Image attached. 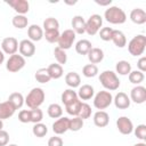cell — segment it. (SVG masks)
Masks as SVG:
<instances>
[{
    "instance_id": "cell-1",
    "label": "cell",
    "mask_w": 146,
    "mask_h": 146,
    "mask_svg": "<svg viewBox=\"0 0 146 146\" xmlns=\"http://www.w3.org/2000/svg\"><path fill=\"white\" fill-rule=\"evenodd\" d=\"M99 82L107 91H114L117 90L120 87V80L115 72L106 70L100 73L99 75Z\"/></svg>"
},
{
    "instance_id": "cell-2",
    "label": "cell",
    "mask_w": 146,
    "mask_h": 146,
    "mask_svg": "<svg viewBox=\"0 0 146 146\" xmlns=\"http://www.w3.org/2000/svg\"><path fill=\"white\" fill-rule=\"evenodd\" d=\"M44 98H46V94H44L43 89L39 88V87H35L25 97V104L31 110L32 108H38L43 104Z\"/></svg>"
},
{
    "instance_id": "cell-3",
    "label": "cell",
    "mask_w": 146,
    "mask_h": 146,
    "mask_svg": "<svg viewBox=\"0 0 146 146\" xmlns=\"http://www.w3.org/2000/svg\"><path fill=\"white\" fill-rule=\"evenodd\" d=\"M104 18L111 24H123L127 21V15L123 9L116 6L108 7L104 13Z\"/></svg>"
},
{
    "instance_id": "cell-4",
    "label": "cell",
    "mask_w": 146,
    "mask_h": 146,
    "mask_svg": "<svg viewBox=\"0 0 146 146\" xmlns=\"http://www.w3.org/2000/svg\"><path fill=\"white\" fill-rule=\"evenodd\" d=\"M146 47V36L144 34H137L128 43V50L132 56H140L144 54Z\"/></svg>"
},
{
    "instance_id": "cell-5",
    "label": "cell",
    "mask_w": 146,
    "mask_h": 146,
    "mask_svg": "<svg viewBox=\"0 0 146 146\" xmlns=\"http://www.w3.org/2000/svg\"><path fill=\"white\" fill-rule=\"evenodd\" d=\"M112 103H113V96L107 90H102L97 92L96 96L94 97V106L99 111L107 108Z\"/></svg>"
},
{
    "instance_id": "cell-6",
    "label": "cell",
    "mask_w": 146,
    "mask_h": 146,
    "mask_svg": "<svg viewBox=\"0 0 146 146\" xmlns=\"http://www.w3.org/2000/svg\"><path fill=\"white\" fill-rule=\"evenodd\" d=\"M75 38H76V34L74 33V31L72 29H67L60 33L59 39L57 41V43H58L57 47H59L63 50H67L73 46Z\"/></svg>"
},
{
    "instance_id": "cell-7",
    "label": "cell",
    "mask_w": 146,
    "mask_h": 146,
    "mask_svg": "<svg viewBox=\"0 0 146 146\" xmlns=\"http://www.w3.org/2000/svg\"><path fill=\"white\" fill-rule=\"evenodd\" d=\"M25 64H26L25 58H24L22 55L15 54V55L9 56V58L7 59L6 68H7V71H9L10 73H16V72L21 71V70L25 66Z\"/></svg>"
},
{
    "instance_id": "cell-8",
    "label": "cell",
    "mask_w": 146,
    "mask_h": 146,
    "mask_svg": "<svg viewBox=\"0 0 146 146\" xmlns=\"http://www.w3.org/2000/svg\"><path fill=\"white\" fill-rule=\"evenodd\" d=\"M102 25H103V17L98 14H94L88 18V21H86V32L89 35H95L99 32Z\"/></svg>"
},
{
    "instance_id": "cell-9",
    "label": "cell",
    "mask_w": 146,
    "mask_h": 146,
    "mask_svg": "<svg viewBox=\"0 0 146 146\" xmlns=\"http://www.w3.org/2000/svg\"><path fill=\"white\" fill-rule=\"evenodd\" d=\"M1 50L7 55H15L18 50V41L14 36H7L1 42Z\"/></svg>"
},
{
    "instance_id": "cell-10",
    "label": "cell",
    "mask_w": 146,
    "mask_h": 146,
    "mask_svg": "<svg viewBox=\"0 0 146 146\" xmlns=\"http://www.w3.org/2000/svg\"><path fill=\"white\" fill-rule=\"evenodd\" d=\"M18 50L19 55H22L24 58L25 57H32L35 54V44L29 39H24L18 43Z\"/></svg>"
},
{
    "instance_id": "cell-11",
    "label": "cell",
    "mask_w": 146,
    "mask_h": 146,
    "mask_svg": "<svg viewBox=\"0 0 146 146\" xmlns=\"http://www.w3.org/2000/svg\"><path fill=\"white\" fill-rule=\"evenodd\" d=\"M116 128L122 135H130L133 131V123L128 116H120L116 120Z\"/></svg>"
},
{
    "instance_id": "cell-12",
    "label": "cell",
    "mask_w": 146,
    "mask_h": 146,
    "mask_svg": "<svg viewBox=\"0 0 146 146\" xmlns=\"http://www.w3.org/2000/svg\"><path fill=\"white\" fill-rule=\"evenodd\" d=\"M130 100L136 104H143L146 102V88L144 86H136L130 91Z\"/></svg>"
},
{
    "instance_id": "cell-13",
    "label": "cell",
    "mask_w": 146,
    "mask_h": 146,
    "mask_svg": "<svg viewBox=\"0 0 146 146\" xmlns=\"http://www.w3.org/2000/svg\"><path fill=\"white\" fill-rule=\"evenodd\" d=\"M7 3L17 13V15H25L30 10V3L26 0H9Z\"/></svg>"
},
{
    "instance_id": "cell-14",
    "label": "cell",
    "mask_w": 146,
    "mask_h": 146,
    "mask_svg": "<svg viewBox=\"0 0 146 146\" xmlns=\"http://www.w3.org/2000/svg\"><path fill=\"white\" fill-rule=\"evenodd\" d=\"M70 119L66 116H60L52 123V131L56 135H63L68 130Z\"/></svg>"
},
{
    "instance_id": "cell-15",
    "label": "cell",
    "mask_w": 146,
    "mask_h": 146,
    "mask_svg": "<svg viewBox=\"0 0 146 146\" xmlns=\"http://www.w3.org/2000/svg\"><path fill=\"white\" fill-rule=\"evenodd\" d=\"M113 103L115 105L116 108L119 110H127L130 106V98L128 97V95L125 92H117L115 95V97L113 98Z\"/></svg>"
},
{
    "instance_id": "cell-16",
    "label": "cell",
    "mask_w": 146,
    "mask_h": 146,
    "mask_svg": "<svg viewBox=\"0 0 146 146\" xmlns=\"http://www.w3.org/2000/svg\"><path fill=\"white\" fill-rule=\"evenodd\" d=\"M27 36H29V40H31L32 42L40 41L43 38V30H42V27H40L36 24L30 25L29 29H27Z\"/></svg>"
},
{
    "instance_id": "cell-17",
    "label": "cell",
    "mask_w": 146,
    "mask_h": 146,
    "mask_svg": "<svg viewBox=\"0 0 146 146\" xmlns=\"http://www.w3.org/2000/svg\"><path fill=\"white\" fill-rule=\"evenodd\" d=\"M72 30L74 31L75 34H83L86 32V21L82 16L75 15L72 18Z\"/></svg>"
},
{
    "instance_id": "cell-18",
    "label": "cell",
    "mask_w": 146,
    "mask_h": 146,
    "mask_svg": "<svg viewBox=\"0 0 146 146\" xmlns=\"http://www.w3.org/2000/svg\"><path fill=\"white\" fill-rule=\"evenodd\" d=\"M94 123L96 127L98 128H104L110 122V115L107 112L105 111H97L95 114H94Z\"/></svg>"
},
{
    "instance_id": "cell-19",
    "label": "cell",
    "mask_w": 146,
    "mask_h": 146,
    "mask_svg": "<svg viewBox=\"0 0 146 146\" xmlns=\"http://www.w3.org/2000/svg\"><path fill=\"white\" fill-rule=\"evenodd\" d=\"M130 19L137 25H143L146 23V13L141 8H135L130 13Z\"/></svg>"
},
{
    "instance_id": "cell-20",
    "label": "cell",
    "mask_w": 146,
    "mask_h": 146,
    "mask_svg": "<svg viewBox=\"0 0 146 146\" xmlns=\"http://www.w3.org/2000/svg\"><path fill=\"white\" fill-rule=\"evenodd\" d=\"M76 94L80 100H89L94 97L95 90H94V87L90 84H82L81 87H79V91Z\"/></svg>"
},
{
    "instance_id": "cell-21",
    "label": "cell",
    "mask_w": 146,
    "mask_h": 146,
    "mask_svg": "<svg viewBox=\"0 0 146 146\" xmlns=\"http://www.w3.org/2000/svg\"><path fill=\"white\" fill-rule=\"evenodd\" d=\"M15 112H16V108L8 100L0 103V120H6L11 117Z\"/></svg>"
},
{
    "instance_id": "cell-22",
    "label": "cell",
    "mask_w": 146,
    "mask_h": 146,
    "mask_svg": "<svg viewBox=\"0 0 146 146\" xmlns=\"http://www.w3.org/2000/svg\"><path fill=\"white\" fill-rule=\"evenodd\" d=\"M87 56H88V59H89V62H90V64H98V63H100L103 59H104V51H103V49H100V48H97V47H92L90 50H89V52L87 54Z\"/></svg>"
},
{
    "instance_id": "cell-23",
    "label": "cell",
    "mask_w": 146,
    "mask_h": 146,
    "mask_svg": "<svg viewBox=\"0 0 146 146\" xmlns=\"http://www.w3.org/2000/svg\"><path fill=\"white\" fill-rule=\"evenodd\" d=\"M111 41H113V43L117 48H123L127 44V38H125L124 33L120 30H113Z\"/></svg>"
},
{
    "instance_id": "cell-24",
    "label": "cell",
    "mask_w": 146,
    "mask_h": 146,
    "mask_svg": "<svg viewBox=\"0 0 146 146\" xmlns=\"http://www.w3.org/2000/svg\"><path fill=\"white\" fill-rule=\"evenodd\" d=\"M65 83H66L71 89L78 88V87H80L81 78H80V75H79L76 72H68V73L65 75Z\"/></svg>"
},
{
    "instance_id": "cell-25",
    "label": "cell",
    "mask_w": 146,
    "mask_h": 146,
    "mask_svg": "<svg viewBox=\"0 0 146 146\" xmlns=\"http://www.w3.org/2000/svg\"><path fill=\"white\" fill-rule=\"evenodd\" d=\"M91 48H92V44L87 39H81L75 43V51L79 55H87Z\"/></svg>"
},
{
    "instance_id": "cell-26",
    "label": "cell",
    "mask_w": 146,
    "mask_h": 146,
    "mask_svg": "<svg viewBox=\"0 0 146 146\" xmlns=\"http://www.w3.org/2000/svg\"><path fill=\"white\" fill-rule=\"evenodd\" d=\"M47 71H48V73H49L50 78H51V79H55V80L60 79V78L63 76V74H64L63 66L59 65V64H57V63H56V64H55V63L50 64V65L47 67Z\"/></svg>"
},
{
    "instance_id": "cell-27",
    "label": "cell",
    "mask_w": 146,
    "mask_h": 146,
    "mask_svg": "<svg viewBox=\"0 0 146 146\" xmlns=\"http://www.w3.org/2000/svg\"><path fill=\"white\" fill-rule=\"evenodd\" d=\"M8 102H9L16 110H18V108H21V107L24 105L25 99H24V97H23V95H22L21 92H13V94L9 95Z\"/></svg>"
},
{
    "instance_id": "cell-28",
    "label": "cell",
    "mask_w": 146,
    "mask_h": 146,
    "mask_svg": "<svg viewBox=\"0 0 146 146\" xmlns=\"http://www.w3.org/2000/svg\"><path fill=\"white\" fill-rule=\"evenodd\" d=\"M75 99H78V94H76V91H74L73 89H66V90H64L63 91V94H62V96H60V100H62V103L66 106V105H68V104H71L72 102H74Z\"/></svg>"
},
{
    "instance_id": "cell-29",
    "label": "cell",
    "mask_w": 146,
    "mask_h": 146,
    "mask_svg": "<svg viewBox=\"0 0 146 146\" xmlns=\"http://www.w3.org/2000/svg\"><path fill=\"white\" fill-rule=\"evenodd\" d=\"M81 105H82V100H80V99L78 98V99H75L74 102H72L71 104L66 105V106H65V111L67 112V114H70V115H72V116H79Z\"/></svg>"
},
{
    "instance_id": "cell-30",
    "label": "cell",
    "mask_w": 146,
    "mask_h": 146,
    "mask_svg": "<svg viewBox=\"0 0 146 146\" xmlns=\"http://www.w3.org/2000/svg\"><path fill=\"white\" fill-rule=\"evenodd\" d=\"M47 113L49 115V117L51 119H59L63 115V108L59 104L57 103H52L48 106L47 108Z\"/></svg>"
},
{
    "instance_id": "cell-31",
    "label": "cell",
    "mask_w": 146,
    "mask_h": 146,
    "mask_svg": "<svg viewBox=\"0 0 146 146\" xmlns=\"http://www.w3.org/2000/svg\"><path fill=\"white\" fill-rule=\"evenodd\" d=\"M115 71L120 75H128L131 72V64L128 60H119L115 65Z\"/></svg>"
},
{
    "instance_id": "cell-32",
    "label": "cell",
    "mask_w": 146,
    "mask_h": 146,
    "mask_svg": "<svg viewBox=\"0 0 146 146\" xmlns=\"http://www.w3.org/2000/svg\"><path fill=\"white\" fill-rule=\"evenodd\" d=\"M11 23H13L14 27L22 30V29H24V27L27 26V24H29V19H27V17H26L25 15H16V16L13 17Z\"/></svg>"
},
{
    "instance_id": "cell-33",
    "label": "cell",
    "mask_w": 146,
    "mask_h": 146,
    "mask_svg": "<svg viewBox=\"0 0 146 146\" xmlns=\"http://www.w3.org/2000/svg\"><path fill=\"white\" fill-rule=\"evenodd\" d=\"M34 78H35V80H36L39 83H47V82H49V81L51 80V78H50V75H49V73H48V71H47V68H39V70L35 72Z\"/></svg>"
},
{
    "instance_id": "cell-34",
    "label": "cell",
    "mask_w": 146,
    "mask_h": 146,
    "mask_svg": "<svg viewBox=\"0 0 146 146\" xmlns=\"http://www.w3.org/2000/svg\"><path fill=\"white\" fill-rule=\"evenodd\" d=\"M128 78H129V81H130L131 83L139 86V83H141V82L144 81L145 74H144L143 72L136 70V71H131V72L128 74Z\"/></svg>"
},
{
    "instance_id": "cell-35",
    "label": "cell",
    "mask_w": 146,
    "mask_h": 146,
    "mask_svg": "<svg viewBox=\"0 0 146 146\" xmlns=\"http://www.w3.org/2000/svg\"><path fill=\"white\" fill-rule=\"evenodd\" d=\"M47 132H48L47 125L43 124V123H41V122L35 123V124L33 125V128H32V133H33L35 137H38V138L44 137V136L47 135Z\"/></svg>"
},
{
    "instance_id": "cell-36",
    "label": "cell",
    "mask_w": 146,
    "mask_h": 146,
    "mask_svg": "<svg viewBox=\"0 0 146 146\" xmlns=\"http://www.w3.org/2000/svg\"><path fill=\"white\" fill-rule=\"evenodd\" d=\"M59 29V22L55 17H48L43 21V30L44 31H54Z\"/></svg>"
},
{
    "instance_id": "cell-37",
    "label": "cell",
    "mask_w": 146,
    "mask_h": 146,
    "mask_svg": "<svg viewBox=\"0 0 146 146\" xmlns=\"http://www.w3.org/2000/svg\"><path fill=\"white\" fill-rule=\"evenodd\" d=\"M82 74L86 78H94L98 74V67L95 64H87L82 68Z\"/></svg>"
},
{
    "instance_id": "cell-38",
    "label": "cell",
    "mask_w": 146,
    "mask_h": 146,
    "mask_svg": "<svg viewBox=\"0 0 146 146\" xmlns=\"http://www.w3.org/2000/svg\"><path fill=\"white\" fill-rule=\"evenodd\" d=\"M54 56H55V58L57 60V64H59V65L66 64V62H67V55H66L65 50L60 49L59 47H56L54 49Z\"/></svg>"
},
{
    "instance_id": "cell-39",
    "label": "cell",
    "mask_w": 146,
    "mask_h": 146,
    "mask_svg": "<svg viewBox=\"0 0 146 146\" xmlns=\"http://www.w3.org/2000/svg\"><path fill=\"white\" fill-rule=\"evenodd\" d=\"M83 127V120L79 116H74L73 119H70V124H68V130L71 131H79Z\"/></svg>"
},
{
    "instance_id": "cell-40",
    "label": "cell",
    "mask_w": 146,
    "mask_h": 146,
    "mask_svg": "<svg viewBox=\"0 0 146 146\" xmlns=\"http://www.w3.org/2000/svg\"><path fill=\"white\" fill-rule=\"evenodd\" d=\"M59 31L58 30H54V31H43V38L49 42V43H55L58 41L59 39Z\"/></svg>"
},
{
    "instance_id": "cell-41",
    "label": "cell",
    "mask_w": 146,
    "mask_h": 146,
    "mask_svg": "<svg viewBox=\"0 0 146 146\" xmlns=\"http://www.w3.org/2000/svg\"><path fill=\"white\" fill-rule=\"evenodd\" d=\"M30 115H31V122H33L34 124L41 122L43 119V112L40 110V107L30 110Z\"/></svg>"
},
{
    "instance_id": "cell-42",
    "label": "cell",
    "mask_w": 146,
    "mask_h": 146,
    "mask_svg": "<svg viewBox=\"0 0 146 146\" xmlns=\"http://www.w3.org/2000/svg\"><path fill=\"white\" fill-rule=\"evenodd\" d=\"M91 116V107L89 104L87 103H82L81 108H80V113H79V117H81L82 120L89 119Z\"/></svg>"
},
{
    "instance_id": "cell-43",
    "label": "cell",
    "mask_w": 146,
    "mask_h": 146,
    "mask_svg": "<svg viewBox=\"0 0 146 146\" xmlns=\"http://www.w3.org/2000/svg\"><path fill=\"white\" fill-rule=\"evenodd\" d=\"M133 132L138 139L140 140L146 139V125L145 124H138L136 128H133Z\"/></svg>"
},
{
    "instance_id": "cell-44",
    "label": "cell",
    "mask_w": 146,
    "mask_h": 146,
    "mask_svg": "<svg viewBox=\"0 0 146 146\" xmlns=\"http://www.w3.org/2000/svg\"><path fill=\"white\" fill-rule=\"evenodd\" d=\"M113 29L112 27H102L99 30V36L103 41H111Z\"/></svg>"
},
{
    "instance_id": "cell-45",
    "label": "cell",
    "mask_w": 146,
    "mask_h": 146,
    "mask_svg": "<svg viewBox=\"0 0 146 146\" xmlns=\"http://www.w3.org/2000/svg\"><path fill=\"white\" fill-rule=\"evenodd\" d=\"M18 121L22 122V123H29V122H31L30 110H22L18 113Z\"/></svg>"
},
{
    "instance_id": "cell-46",
    "label": "cell",
    "mask_w": 146,
    "mask_h": 146,
    "mask_svg": "<svg viewBox=\"0 0 146 146\" xmlns=\"http://www.w3.org/2000/svg\"><path fill=\"white\" fill-rule=\"evenodd\" d=\"M9 143V133L6 130H0V146H7Z\"/></svg>"
},
{
    "instance_id": "cell-47",
    "label": "cell",
    "mask_w": 146,
    "mask_h": 146,
    "mask_svg": "<svg viewBox=\"0 0 146 146\" xmlns=\"http://www.w3.org/2000/svg\"><path fill=\"white\" fill-rule=\"evenodd\" d=\"M63 139L58 136H54L48 140V146H63Z\"/></svg>"
},
{
    "instance_id": "cell-48",
    "label": "cell",
    "mask_w": 146,
    "mask_h": 146,
    "mask_svg": "<svg viewBox=\"0 0 146 146\" xmlns=\"http://www.w3.org/2000/svg\"><path fill=\"white\" fill-rule=\"evenodd\" d=\"M137 67H138V71H140V72H145L146 71V57L145 56H143V57H140L139 59H138V62H137Z\"/></svg>"
},
{
    "instance_id": "cell-49",
    "label": "cell",
    "mask_w": 146,
    "mask_h": 146,
    "mask_svg": "<svg viewBox=\"0 0 146 146\" xmlns=\"http://www.w3.org/2000/svg\"><path fill=\"white\" fill-rule=\"evenodd\" d=\"M95 2L99 6H107V5H111L112 0H107V1H99V0H95Z\"/></svg>"
},
{
    "instance_id": "cell-50",
    "label": "cell",
    "mask_w": 146,
    "mask_h": 146,
    "mask_svg": "<svg viewBox=\"0 0 146 146\" xmlns=\"http://www.w3.org/2000/svg\"><path fill=\"white\" fill-rule=\"evenodd\" d=\"M3 60H5V54L2 50H0V65L3 63Z\"/></svg>"
},
{
    "instance_id": "cell-51",
    "label": "cell",
    "mask_w": 146,
    "mask_h": 146,
    "mask_svg": "<svg viewBox=\"0 0 146 146\" xmlns=\"http://www.w3.org/2000/svg\"><path fill=\"white\" fill-rule=\"evenodd\" d=\"M133 146H146V144H145V143H137V144H135Z\"/></svg>"
},
{
    "instance_id": "cell-52",
    "label": "cell",
    "mask_w": 146,
    "mask_h": 146,
    "mask_svg": "<svg viewBox=\"0 0 146 146\" xmlns=\"http://www.w3.org/2000/svg\"><path fill=\"white\" fill-rule=\"evenodd\" d=\"M2 128H3V122L2 120H0V130H2Z\"/></svg>"
},
{
    "instance_id": "cell-53",
    "label": "cell",
    "mask_w": 146,
    "mask_h": 146,
    "mask_svg": "<svg viewBox=\"0 0 146 146\" xmlns=\"http://www.w3.org/2000/svg\"><path fill=\"white\" fill-rule=\"evenodd\" d=\"M7 146H17L16 144H10V145H7Z\"/></svg>"
}]
</instances>
